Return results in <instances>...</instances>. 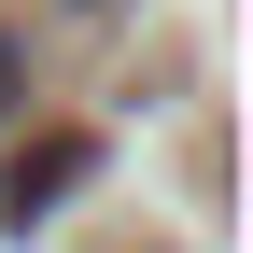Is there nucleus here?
Masks as SVG:
<instances>
[{
	"instance_id": "obj_2",
	"label": "nucleus",
	"mask_w": 253,
	"mask_h": 253,
	"mask_svg": "<svg viewBox=\"0 0 253 253\" xmlns=\"http://www.w3.org/2000/svg\"><path fill=\"white\" fill-rule=\"evenodd\" d=\"M28 99V56H14V28H0V113H14Z\"/></svg>"
},
{
	"instance_id": "obj_1",
	"label": "nucleus",
	"mask_w": 253,
	"mask_h": 253,
	"mask_svg": "<svg viewBox=\"0 0 253 253\" xmlns=\"http://www.w3.org/2000/svg\"><path fill=\"white\" fill-rule=\"evenodd\" d=\"M71 183H84V141H42V155H14V169H0V225L28 239L56 197H71Z\"/></svg>"
}]
</instances>
